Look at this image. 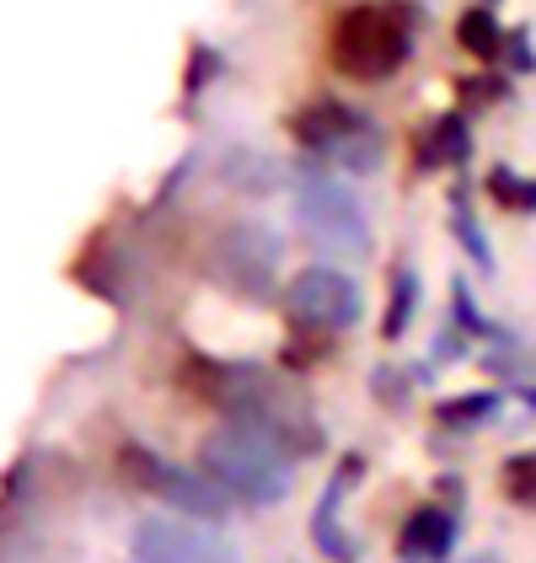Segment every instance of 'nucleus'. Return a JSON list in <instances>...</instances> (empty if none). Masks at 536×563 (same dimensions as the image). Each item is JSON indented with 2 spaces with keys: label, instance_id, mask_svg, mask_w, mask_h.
I'll return each mask as SVG.
<instances>
[{
  "label": "nucleus",
  "instance_id": "nucleus-9",
  "mask_svg": "<svg viewBox=\"0 0 536 563\" xmlns=\"http://www.w3.org/2000/svg\"><path fill=\"white\" fill-rule=\"evenodd\" d=\"M440 134H446V156L450 162H456V156H467V130H461V119H446Z\"/></svg>",
  "mask_w": 536,
  "mask_h": 563
},
{
  "label": "nucleus",
  "instance_id": "nucleus-6",
  "mask_svg": "<svg viewBox=\"0 0 536 563\" xmlns=\"http://www.w3.org/2000/svg\"><path fill=\"white\" fill-rule=\"evenodd\" d=\"M450 542V520H440V510H418L402 531V553L407 559H440Z\"/></svg>",
  "mask_w": 536,
  "mask_h": 563
},
{
  "label": "nucleus",
  "instance_id": "nucleus-5",
  "mask_svg": "<svg viewBox=\"0 0 536 563\" xmlns=\"http://www.w3.org/2000/svg\"><path fill=\"white\" fill-rule=\"evenodd\" d=\"M301 216H306V231L327 247H365V220H359L355 199L344 188H327V183H312L301 194Z\"/></svg>",
  "mask_w": 536,
  "mask_h": 563
},
{
  "label": "nucleus",
  "instance_id": "nucleus-3",
  "mask_svg": "<svg viewBox=\"0 0 536 563\" xmlns=\"http://www.w3.org/2000/svg\"><path fill=\"white\" fill-rule=\"evenodd\" d=\"M290 311L312 328H349L359 317V290L333 268H306L290 285Z\"/></svg>",
  "mask_w": 536,
  "mask_h": 563
},
{
  "label": "nucleus",
  "instance_id": "nucleus-4",
  "mask_svg": "<svg viewBox=\"0 0 536 563\" xmlns=\"http://www.w3.org/2000/svg\"><path fill=\"white\" fill-rule=\"evenodd\" d=\"M134 548L145 563H231V548H221L215 537L193 531V526H178V520H145L134 531Z\"/></svg>",
  "mask_w": 536,
  "mask_h": 563
},
{
  "label": "nucleus",
  "instance_id": "nucleus-1",
  "mask_svg": "<svg viewBox=\"0 0 536 563\" xmlns=\"http://www.w3.org/2000/svg\"><path fill=\"white\" fill-rule=\"evenodd\" d=\"M204 467L221 477L225 488H236L242 499H279L290 488V467L279 462V451L268 445L264 434L247 430H225L204 445Z\"/></svg>",
  "mask_w": 536,
  "mask_h": 563
},
{
  "label": "nucleus",
  "instance_id": "nucleus-2",
  "mask_svg": "<svg viewBox=\"0 0 536 563\" xmlns=\"http://www.w3.org/2000/svg\"><path fill=\"white\" fill-rule=\"evenodd\" d=\"M407 54V11L402 5H359L338 27V65L365 81L398 70Z\"/></svg>",
  "mask_w": 536,
  "mask_h": 563
},
{
  "label": "nucleus",
  "instance_id": "nucleus-7",
  "mask_svg": "<svg viewBox=\"0 0 536 563\" xmlns=\"http://www.w3.org/2000/svg\"><path fill=\"white\" fill-rule=\"evenodd\" d=\"M461 38H467V48H478V54H489V48H493V38H499V33H493V16H489V11H472V16L461 22Z\"/></svg>",
  "mask_w": 536,
  "mask_h": 563
},
{
  "label": "nucleus",
  "instance_id": "nucleus-8",
  "mask_svg": "<svg viewBox=\"0 0 536 563\" xmlns=\"http://www.w3.org/2000/svg\"><path fill=\"white\" fill-rule=\"evenodd\" d=\"M510 494H515V499H536V456L510 467Z\"/></svg>",
  "mask_w": 536,
  "mask_h": 563
}]
</instances>
